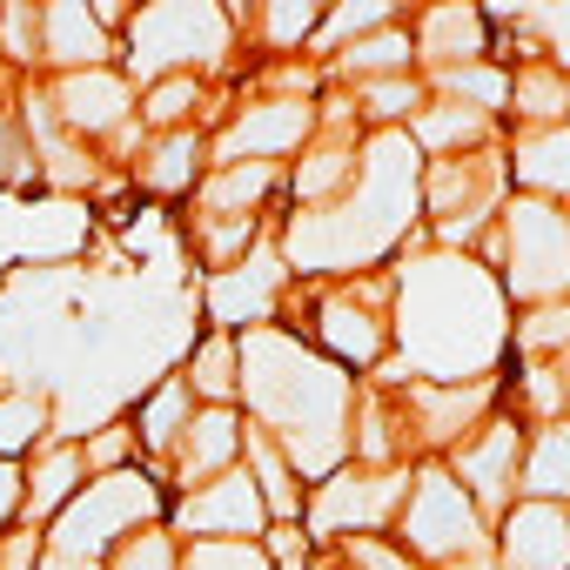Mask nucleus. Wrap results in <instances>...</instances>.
Masks as SVG:
<instances>
[{"mask_svg":"<svg viewBox=\"0 0 570 570\" xmlns=\"http://www.w3.org/2000/svg\"><path fill=\"white\" fill-rule=\"evenodd\" d=\"M242 436H248V423L235 416V410H202L188 430H181V443L168 450L175 463V483H188V490H202V483H215V476H228V470H242Z\"/></svg>","mask_w":570,"mask_h":570,"instance_id":"nucleus-16","label":"nucleus"},{"mask_svg":"<svg viewBox=\"0 0 570 570\" xmlns=\"http://www.w3.org/2000/svg\"><path fill=\"white\" fill-rule=\"evenodd\" d=\"M316 330H323V350L336 370H376L396 343L390 316H383V289H343V296H323L316 309Z\"/></svg>","mask_w":570,"mask_h":570,"instance_id":"nucleus-12","label":"nucleus"},{"mask_svg":"<svg viewBox=\"0 0 570 570\" xmlns=\"http://www.w3.org/2000/svg\"><path fill=\"white\" fill-rule=\"evenodd\" d=\"M503 188H510V161H497L483 148L476 155H443V161L423 168V208H430V222L450 248L470 242L490 215H503Z\"/></svg>","mask_w":570,"mask_h":570,"instance_id":"nucleus-8","label":"nucleus"},{"mask_svg":"<svg viewBox=\"0 0 570 570\" xmlns=\"http://www.w3.org/2000/svg\"><path fill=\"white\" fill-rule=\"evenodd\" d=\"M128 450H135V430H128V423H108V430L81 450V463H88V476H115V470H128V463H121Z\"/></svg>","mask_w":570,"mask_h":570,"instance_id":"nucleus-42","label":"nucleus"},{"mask_svg":"<svg viewBox=\"0 0 570 570\" xmlns=\"http://www.w3.org/2000/svg\"><path fill=\"white\" fill-rule=\"evenodd\" d=\"M242 470L255 476V490H262V503H268V517L275 523H289V517H303V476L289 470V456H282V443L275 436H262V430H248L242 436Z\"/></svg>","mask_w":570,"mask_h":570,"instance_id":"nucleus-24","label":"nucleus"},{"mask_svg":"<svg viewBox=\"0 0 570 570\" xmlns=\"http://www.w3.org/2000/svg\"><path fill=\"white\" fill-rule=\"evenodd\" d=\"M410 61H416V41H410V28H396V21L336 55V68H343L356 88H363V81H396V75H410Z\"/></svg>","mask_w":570,"mask_h":570,"instance_id":"nucleus-26","label":"nucleus"},{"mask_svg":"<svg viewBox=\"0 0 570 570\" xmlns=\"http://www.w3.org/2000/svg\"><path fill=\"white\" fill-rule=\"evenodd\" d=\"M48 436V396H35V390H14V396H0V456H21V450H35Z\"/></svg>","mask_w":570,"mask_h":570,"instance_id":"nucleus-33","label":"nucleus"},{"mask_svg":"<svg viewBox=\"0 0 570 570\" xmlns=\"http://www.w3.org/2000/svg\"><path fill=\"white\" fill-rule=\"evenodd\" d=\"M490 396H497V383H410V423H416V436L423 443H450V450H463L483 423H490Z\"/></svg>","mask_w":570,"mask_h":570,"instance_id":"nucleus-14","label":"nucleus"},{"mask_svg":"<svg viewBox=\"0 0 570 570\" xmlns=\"http://www.w3.org/2000/svg\"><path fill=\"white\" fill-rule=\"evenodd\" d=\"M168 510V490L148 476V470H115V476H88V490L55 517L48 530V550L55 557H75V563H101L115 557L128 537L155 530Z\"/></svg>","mask_w":570,"mask_h":570,"instance_id":"nucleus-4","label":"nucleus"},{"mask_svg":"<svg viewBox=\"0 0 570 570\" xmlns=\"http://www.w3.org/2000/svg\"><path fill=\"white\" fill-rule=\"evenodd\" d=\"M410 41H416V61H430L436 75L476 68L490 55V14H476V8H430V14H416Z\"/></svg>","mask_w":570,"mask_h":570,"instance_id":"nucleus-18","label":"nucleus"},{"mask_svg":"<svg viewBox=\"0 0 570 570\" xmlns=\"http://www.w3.org/2000/svg\"><path fill=\"white\" fill-rule=\"evenodd\" d=\"M228 35H235V14L215 8V0H161V8H141L128 21V75H141L155 88V81H175L195 68H222Z\"/></svg>","mask_w":570,"mask_h":570,"instance_id":"nucleus-6","label":"nucleus"},{"mask_svg":"<svg viewBox=\"0 0 570 570\" xmlns=\"http://www.w3.org/2000/svg\"><path fill=\"white\" fill-rule=\"evenodd\" d=\"M175 523H181L195 543H255L262 523H268V503H262V490H255L248 470H228V476L188 490V497L175 503Z\"/></svg>","mask_w":570,"mask_h":570,"instance_id":"nucleus-10","label":"nucleus"},{"mask_svg":"<svg viewBox=\"0 0 570 570\" xmlns=\"http://www.w3.org/2000/svg\"><path fill=\"white\" fill-rule=\"evenodd\" d=\"M503 282L470 255H410L396 275V350L416 383H490V363L510 343Z\"/></svg>","mask_w":570,"mask_h":570,"instance_id":"nucleus-1","label":"nucleus"},{"mask_svg":"<svg viewBox=\"0 0 570 570\" xmlns=\"http://www.w3.org/2000/svg\"><path fill=\"white\" fill-rule=\"evenodd\" d=\"M108 55H115V41L95 21V8H81V0L41 8V61H55L61 75H88V68H108Z\"/></svg>","mask_w":570,"mask_h":570,"instance_id":"nucleus-19","label":"nucleus"},{"mask_svg":"<svg viewBox=\"0 0 570 570\" xmlns=\"http://www.w3.org/2000/svg\"><path fill=\"white\" fill-rule=\"evenodd\" d=\"M0 48L14 61H41V14L35 8H8L0 14Z\"/></svg>","mask_w":570,"mask_h":570,"instance_id":"nucleus-43","label":"nucleus"},{"mask_svg":"<svg viewBox=\"0 0 570 570\" xmlns=\"http://www.w3.org/2000/svg\"><path fill=\"white\" fill-rule=\"evenodd\" d=\"M128 115H135V95H128V75H115V68L61 75V88H55V121L68 135H115V128H128Z\"/></svg>","mask_w":570,"mask_h":570,"instance_id":"nucleus-15","label":"nucleus"},{"mask_svg":"<svg viewBox=\"0 0 570 570\" xmlns=\"http://www.w3.org/2000/svg\"><path fill=\"white\" fill-rule=\"evenodd\" d=\"M396 14H390V0H363V8H336L330 21H323V48L330 55H343V48H356L363 35H376V28H390Z\"/></svg>","mask_w":570,"mask_h":570,"instance_id":"nucleus-37","label":"nucleus"},{"mask_svg":"<svg viewBox=\"0 0 570 570\" xmlns=\"http://www.w3.org/2000/svg\"><path fill=\"white\" fill-rule=\"evenodd\" d=\"M490 135V115H470V108H456V101H436V108H423L416 121H410V141L423 148V155H476V141Z\"/></svg>","mask_w":570,"mask_h":570,"instance_id":"nucleus-27","label":"nucleus"},{"mask_svg":"<svg viewBox=\"0 0 570 570\" xmlns=\"http://www.w3.org/2000/svg\"><path fill=\"white\" fill-rule=\"evenodd\" d=\"M396 537H403V557H416V563H476L490 550L483 510L470 503V490L443 463H423L410 476V503L396 517Z\"/></svg>","mask_w":570,"mask_h":570,"instance_id":"nucleus-7","label":"nucleus"},{"mask_svg":"<svg viewBox=\"0 0 570 570\" xmlns=\"http://www.w3.org/2000/svg\"><path fill=\"white\" fill-rule=\"evenodd\" d=\"M410 490L403 470H336L330 483H316V503H309V530L316 537H336V530H376L390 523L396 497Z\"/></svg>","mask_w":570,"mask_h":570,"instance_id":"nucleus-11","label":"nucleus"},{"mask_svg":"<svg viewBox=\"0 0 570 570\" xmlns=\"http://www.w3.org/2000/svg\"><path fill=\"white\" fill-rule=\"evenodd\" d=\"M275 289H282V268L275 262H235V268H222L215 282H208V316L222 323V336L228 330H268V316H275Z\"/></svg>","mask_w":570,"mask_h":570,"instance_id":"nucleus-20","label":"nucleus"},{"mask_svg":"<svg viewBox=\"0 0 570 570\" xmlns=\"http://www.w3.org/2000/svg\"><path fill=\"white\" fill-rule=\"evenodd\" d=\"M181 570H275L262 543H195L181 550Z\"/></svg>","mask_w":570,"mask_h":570,"instance_id":"nucleus-40","label":"nucleus"},{"mask_svg":"<svg viewBox=\"0 0 570 570\" xmlns=\"http://www.w3.org/2000/svg\"><path fill=\"white\" fill-rule=\"evenodd\" d=\"M242 396L255 410V430L282 443L296 476L330 483L336 463L350 456V410H356V383L303 350L282 330H248L242 336Z\"/></svg>","mask_w":570,"mask_h":570,"instance_id":"nucleus-2","label":"nucleus"},{"mask_svg":"<svg viewBox=\"0 0 570 570\" xmlns=\"http://www.w3.org/2000/svg\"><path fill=\"white\" fill-rule=\"evenodd\" d=\"M309 135H316V108L309 101H289V95H282V101H255L215 141V155H222L215 168H228V161H282V155H296Z\"/></svg>","mask_w":570,"mask_h":570,"instance_id":"nucleus-13","label":"nucleus"},{"mask_svg":"<svg viewBox=\"0 0 570 570\" xmlns=\"http://www.w3.org/2000/svg\"><path fill=\"white\" fill-rule=\"evenodd\" d=\"M510 175H517L537 202L570 195V121L523 135V141H517V155H510Z\"/></svg>","mask_w":570,"mask_h":570,"instance_id":"nucleus-22","label":"nucleus"},{"mask_svg":"<svg viewBox=\"0 0 570 570\" xmlns=\"http://www.w3.org/2000/svg\"><path fill=\"white\" fill-rule=\"evenodd\" d=\"M436 88H443L456 108H470V115L510 108V75H503V68H490V61H476V68H450V75H436Z\"/></svg>","mask_w":570,"mask_h":570,"instance_id":"nucleus-32","label":"nucleus"},{"mask_svg":"<svg viewBox=\"0 0 570 570\" xmlns=\"http://www.w3.org/2000/svg\"><path fill=\"white\" fill-rule=\"evenodd\" d=\"M510 101H517V115H523V121H550V128H557V121H570V81H563L557 68H543V61L510 75Z\"/></svg>","mask_w":570,"mask_h":570,"instance_id":"nucleus-30","label":"nucleus"},{"mask_svg":"<svg viewBox=\"0 0 570 570\" xmlns=\"http://www.w3.org/2000/svg\"><path fill=\"white\" fill-rule=\"evenodd\" d=\"M188 390L208 396V410H235V396H242V343L215 330V336L188 356Z\"/></svg>","mask_w":570,"mask_h":570,"instance_id":"nucleus-28","label":"nucleus"},{"mask_svg":"<svg viewBox=\"0 0 570 570\" xmlns=\"http://www.w3.org/2000/svg\"><path fill=\"white\" fill-rule=\"evenodd\" d=\"M195 108H202V88H195V75H175V81H155V88H148V108H141V121H148V128H168V135H181Z\"/></svg>","mask_w":570,"mask_h":570,"instance_id":"nucleus-35","label":"nucleus"},{"mask_svg":"<svg viewBox=\"0 0 570 570\" xmlns=\"http://www.w3.org/2000/svg\"><path fill=\"white\" fill-rule=\"evenodd\" d=\"M316 8H309V0H289V8H268L262 14V35H268V48H296V41H309L316 35Z\"/></svg>","mask_w":570,"mask_h":570,"instance_id":"nucleus-41","label":"nucleus"},{"mask_svg":"<svg viewBox=\"0 0 570 570\" xmlns=\"http://www.w3.org/2000/svg\"><path fill=\"white\" fill-rule=\"evenodd\" d=\"M356 95H363V115H370V121H383V128H390V121H403V115L416 121V115L430 108V101H423V88H416L410 75H396V81H363Z\"/></svg>","mask_w":570,"mask_h":570,"instance_id":"nucleus-36","label":"nucleus"},{"mask_svg":"<svg viewBox=\"0 0 570 570\" xmlns=\"http://www.w3.org/2000/svg\"><path fill=\"white\" fill-rule=\"evenodd\" d=\"M21 161H35V155L21 148V128H14V121H0V181H14Z\"/></svg>","mask_w":570,"mask_h":570,"instance_id":"nucleus-46","label":"nucleus"},{"mask_svg":"<svg viewBox=\"0 0 570 570\" xmlns=\"http://www.w3.org/2000/svg\"><path fill=\"white\" fill-rule=\"evenodd\" d=\"M503 570H570V510L557 503H510L503 517Z\"/></svg>","mask_w":570,"mask_h":570,"instance_id":"nucleus-17","label":"nucleus"},{"mask_svg":"<svg viewBox=\"0 0 570 570\" xmlns=\"http://www.w3.org/2000/svg\"><path fill=\"white\" fill-rule=\"evenodd\" d=\"M188 423H195V390H188V376H168V383L141 403L135 436H141V450H175Z\"/></svg>","mask_w":570,"mask_h":570,"instance_id":"nucleus-29","label":"nucleus"},{"mask_svg":"<svg viewBox=\"0 0 570 570\" xmlns=\"http://www.w3.org/2000/svg\"><path fill=\"white\" fill-rule=\"evenodd\" d=\"M416 141L410 135H376L370 155L356 161V188L330 208V215H303L289 228V262L323 275V268H350V262H370L383 255L403 228H410V208L423 202V175H416Z\"/></svg>","mask_w":570,"mask_h":570,"instance_id":"nucleus-3","label":"nucleus"},{"mask_svg":"<svg viewBox=\"0 0 570 570\" xmlns=\"http://www.w3.org/2000/svg\"><path fill=\"white\" fill-rule=\"evenodd\" d=\"M490 255L503 262V296L537 303V309L570 303V215L557 202H537V195L503 202Z\"/></svg>","mask_w":570,"mask_h":570,"instance_id":"nucleus-5","label":"nucleus"},{"mask_svg":"<svg viewBox=\"0 0 570 570\" xmlns=\"http://www.w3.org/2000/svg\"><path fill=\"white\" fill-rule=\"evenodd\" d=\"M450 476L470 490L476 510L510 517V490L523 483V430L510 416H490L463 450H450Z\"/></svg>","mask_w":570,"mask_h":570,"instance_id":"nucleus-9","label":"nucleus"},{"mask_svg":"<svg viewBox=\"0 0 570 570\" xmlns=\"http://www.w3.org/2000/svg\"><path fill=\"white\" fill-rule=\"evenodd\" d=\"M268 188H275V161H228L202 181V208L208 222H255Z\"/></svg>","mask_w":570,"mask_h":570,"instance_id":"nucleus-23","label":"nucleus"},{"mask_svg":"<svg viewBox=\"0 0 570 570\" xmlns=\"http://www.w3.org/2000/svg\"><path fill=\"white\" fill-rule=\"evenodd\" d=\"M350 570H416L403 550H383V543H350Z\"/></svg>","mask_w":570,"mask_h":570,"instance_id":"nucleus-45","label":"nucleus"},{"mask_svg":"<svg viewBox=\"0 0 570 570\" xmlns=\"http://www.w3.org/2000/svg\"><path fill=\"white\" fill-rule=\"evenodd\" d=\"M517 350H523V356H543V350L563 356V350H570V303H543V309L517 330Z\"/></svg>","mask_w":570,"mask_h":570,"instance_id":"nucleus-39","label":"nucleus"},{"mask_svg":"<svg viewBox=\"0 0 570 570\" xmlns=\"http://www.w3.org/2000/svg\"><path fill=\"white\" fill-rule=\"evenodd\" d=\"M557 376H563V403H570V350L557 356Z\"/></svg>","mask_w":570,"mask_h":570,"instance_id":"nucleus-47","label":"nucleus"},{"mask_svg":"<svg viewBox=\"0 0 570 570\" xmlns=\"http://www.w3.org/2000/svg\"><path fill=\"white\" fill-rule=\"evenodd\" d=\"M350 175H356V148H350V141H323V148L309 155V168L296 175V195H303V202H330Z\"/></svg>","mask_w":570,"mask_h":570,"instance_id":"nucleus-34","label":"nucleus"},{"mask_svg":"<svg viewBox=\"0 0 570 570\" xmlns=\"http://www.w3.org/2000/svg\"><path fill=\"white\" fill-rule=\"evenodd\" d=\"M21 510H28V470L0 456V530H8Z\"/></svg>","mask_w":570,"mask_h":570,"instance_id":"nucleus-44","label":"nucleus"},{"mask_svg":"<svg viewBox=\"0 0 570 570\" xmlns=\"http://www.w3.org/2000/svg\"><path fill=\"white\" fill-rule=\"evenodd\" d=\"M81 490H88V463H81V450H75V443L41 450V463L28 470V523H55Z\"/></svg>","mask_w":570,"mask_h":570,"instance_id":"nucleus-21","label":"nucleus"},{"mask_svg":"<svg viewBox=\"0 0 570 570\" xmlns=\"http://www.w3.org/2000/svg\"><path fill=\"white\" fill-rule=\"evenodd\" d=\"M108 570H181V550H175V537L155 523V530L128 537V543L108 557Z\"/></svg>","mask_w":570,"mask_h":570,"instance_id":"nucleus-38","label":"nucleus"},{"mask_svg":"<svg viewBox=\"0 0 570 570\" xmlns=\"http://www.w3.org/2000/svg\"><path fill=\"white\" fill-rule=\"evenodd\" d=\"M195 175H202V135H195V128L168 135V141L141 161V181H148L155 195H181V188H195Z\"/></svg>","mask_w":570,"mask_h":570,"instance_id":"nucleus-31","label":"nucleus"},{"mask_svg":"<svg viewBox=\"0 0 570 570\" xmlns=\"http://www.w3.org/2000/svg\"><path fill=\"white\" fill-rule=\"evenodd\" d=\"M530 503H557L570 510V416L563 423H543L530 456H523V483H517Z\"/></svg>","mask_w":570,"mask_h":570,"instance_id":"nucleus-25","label":"nucleus"}]
</instances>
